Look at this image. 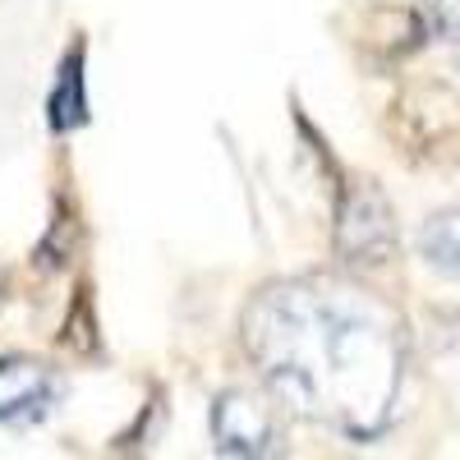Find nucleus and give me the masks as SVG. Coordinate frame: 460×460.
Instances as JSON below:
<instances>
[{"mask_svg":"<svg viewBox=\"0 0 460 460\" xmlns=\"http://www.w3.org/2000/svg\"><path fill=\"white\" fill-rule=\"evenodd\" d=\"M244 350L267 392L314 424L355 442L392 424L405 332L377 295L332 277L277 281L244 309Z\"/></svg>","mask_w":460,"mask_h":460,"instance_id":"f257e3e1","label":"nucleus"},{"mask_svg":"<svg viewBox=\"0 0 460 460\" xmlns=\"http://www.w3.org/2000/svg\"><path fill=\"white\" fill-rule=\"evenodd\" d=\"M396 249V221L377 184H350L336 212V253L345 262H387Z\"/></svg>","mask_w":460,"mask_h":460,"instance_id":"f03ea898","label":"nucleus"},{"mask_svg":"<svg viewBox=\"0 0 460 460\" xmlns=\"http://www.w3.org/2000/svg\"><path fill=\"white\" fill-rule=\"evenodd\" d=\"M212 442L221 456H272L277 451V405L249 387L221 392L212 401Z\"/></svg>","mask_w":460,"mask_h":460,"instance_id":"7ed1b4c3","label":"nucleus"},{"mask_svg":"<svg viewBox=\"0 0 460 460\" xmlns=\"http://www.w3.org/2000/svg\"><path fill=\"white\" fill-rule=\"evenodd\" d=\"M60 377L37 359H0V424H28L51 410Z\"/></svg>","mask_w":460,"mask_h":460,"instance_id":"20e7f679","label":"nucleus"},{"mask_svg":"<svg viewBox=\"0 0 460 460\" xmlns=\"http://www.w3.org/2000/svg\"><path fill=\"white\" fill-rule=\"evenodd\" d=\"M419 258L442 277H460V208L433 212L419 226Z\"/></svg>","mask_w":460,"mask_h":460,"instance_id":"39448f33","label":"nucleus"},{"mask_svg":"<svg viewBox=\"0 0 460 460\" xmlns=\"http://www.w3.org/2000/svg\"><path fill=\"white\" fill-rule=\"evenodd\" d=\"M88 120V97H84V51L74 47L69 60L60 65V84L51 97V125L56 129H74Z\"/></svg>","mask_w":460,"mask_h":460,"instance_id":"423d86ee","label":"nucleus"},{"mask_svg":"<svg viewBox=\"0 0 460 460\" xmlns=\"http://www.w3.org/2000/svg\"><path fill=\"white\" fill-rule=\"evenodd\" d=\"M429 14H433V28L451 42H460V0H429Z\"/></svg>","mask_w":460,"mask_h":460,"instance_id":"0eeeda50","label":"nucleus"}]
</instances>
